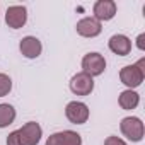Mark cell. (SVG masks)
Returning <instances> with one entry per match:
<instances>
[{
  "label": "cell",
  "instance_id": "6da1fadb",
  "mask_svg": "<svg viewBox=\"0 0 145 145\" xmlns=\"http://www.w3.org/2000/svg\"><path fill=\"white\" fill-rule=\"evenodd\" d=\"M145 79V58H140L133 65H125L120 70V80L126 86V89H137L142 86Z\"/></svg>",
  "mask_w": 145,
  "mask_h": 145
},
{
  "label": "cell",
  "instance_id": "5bb4252c",
  "mask_svg": "<svg viewBox=\"0 0 145 145\" xmlns=\"http://www.w3.org/2000/svg\"><path fill=\"white\" fill-rule=\"evenodd\" d=\"M58 138H60L61 145H82V137L74 130L58 131Z\"/></svg>",
  "mask_w": 145,
  "mask_h": 145
},
{
  "label": "cell",
  "instance_id": "e0dca14e",
  "mask_svg": "<svg viewBox=\"0 0 145 145\" xmlns=\"http://www.w3.org/2000/svg\"><path fill=\"white\" fill-rule=\"evenodd\" d=\"M7 145H21L19 137H17V130H14V131L9 133V137H7Z\"/></svg>",
  "mask_w": 145,
  "mask_h": 145
},
{
  "label": "cell",
  "instance_id": "9a60e30c",
  "mask_svg": "<svg viewBox=\"0 0 145 145\" xmlns=\"http://www.w3.org/2000/svg\"><path fill=\"white\" fill-rule=\"evenodd\" d=\"M12 91V79L7 74H0V97L9 96Z\"/></svg>",
  "mask_w": 145,
  "mask_h": 145
},
{
  "label": "cell",
  "instance_id": "8fae6325",
  "mask_svg": "<svg viewBox=\"0 0 145 145\" xmlns=\"http://www.w3.org/2000/svg\"><path fill=\"white\" fill-rule=\"evenodd\" d=\"M108 48L118 56H128L131 53V39L126 34H113L108 41Z\"/></svg>",
  "mask_w": 145,
  "mask_h": 145
},
{
  "label": "cell",
  "instance_id": "4fadbf2b",
  "mask_svg": "<svg viewBox=\"0 0 145 145\" xmlns=\"http://www.w3.org/2000/svg\"><path fill=\"white\" fill-rule=\"evenodd\" d=\"M16 116H17V113L12 104H7V103L0 104V128H7L9 125H12Z\"/></svg>",
  "mask_w": 145,
  "mask_h": 145
},
{
  "label": "cell",
  "instance_id": "52a82bcc",
  "mask_svg": "<svg viewBox=\"0 0 145 145\" xmlns=\"http://www.w3.org/2000/svg\"><path fill=\"white\" fill-rule=\"evenodd\" d=\"M116 12H118V7H116V2H113V0H97L92 5V14H94L92 17L101 24L111 21L116 16Z\"/></svg>",
  "mask_w": 145,
  "mask_h": 145
},
{
  "label": "cell",
  "instance_id": "9c48e42d",
  "mask_svg": "<svg viewBox=\"0 0 145 145\" xmlns=\"http://www.w3.org/2000/svg\"><path fill=\"white\" fill-rule=\"evenodd\" d=\"M75 31L82 38H97L103 33V24L94 17H82L75 24Z\"/></svg>",
  "mask_w": 145,
  "mask_h": 145
},
{
  "label": "cell",
  "instance_id": "ba28073f",
  "mask_svg": "<svg viewBox=\"0 0 145 145\" xmlns=\"http://www.w3.org/2000/svg\"><path fill=\"white\" fill-rule=\"evenodd\" d=\"M27 22V9L24 5H10L5 10V24L10 29H21Z\"/></svg>",
  "mask_w": 145,
  "mask_h": 145
},
{
  "label": "cell",
  "instance_id": "ac0fdd59",
  "mask_svg": "<svg viewBox=\"0 0 145 145\" xmlns=\"http://www.w3.org/2000/svg\"><path fill=\"white\" fill-rule=\"evenodd\" d=\"M44 145H61V143H60V138H58V133H53V135H50Z\"/></svg>",
  "mask_w": 145,
  "mask_h": 145
},
{
  "label": "cell",
  "instance_id": "7c38bea8",
  "mask_svg": "<svg viewBox=\"0 0 145 145\" xmlns=\"http://www.w3.org/2000/svg\"><path fill=\"white\" fill-rule=\"evenodd\" d=\"M118 104L121 106V109L131 111L140 104V94L137 91H133V89H125L118 96Z\"/></svg>",
  "mask_w": 145,
  "mask_h": 145
},
{
  "label": "cell",
  "instance_id": "d6986e66",
  "mask_svg": "<svg viewBox=\"0 0 145 145\" xmlns=\"http://www.w3.org/2000/svg\"><path fill=\"white\" fill-rule=\"evenodd\" d=\"M137 48H138L140 51L145 50V34H143V33L138 34V38H137Z\"/></svg>",
  "mask_w": 145,
  "mask_h": 145
},
{
  "label": "cell",
  "instance_id": "3957f363",
  "mask_svg": "<svg viewBox=\"0 0 145 145\" xmlns=\"http://www.w3.org/2000/svg\"><path fill=\"white\" fill-rule=\"evenodd\" d=\"M106 70V60L101 53L97 51H91L87 55H84L82 58V72L84 74H87L89 77H99L104 74Z\"/></svg>",
  "mask_w": 145,
  "mask_h": 145
},
{
  "label": "cell",
  "instance_id": "5b68a950",
  "mask_svg": "<svg viewBox=\"0 0 145 145\" xmlns=\"http://www.w3.org/2000/svg\"><path fill=\"white\" fill-rule=\"evenodd\" d=\"M17 137L21 145H38L43 137V128L36 121H27L17 130Z\"/></svg>",
  "mask_w": 145,
  "mask_h": 145
},
{
  "label": "cell",
  "instance_id": "30bf717a",
  "mask_svg": "<svg viewBox=\"0 0 145 145\" xmlns=\"http://www.w3.org/2000/svg\"><path fill=\"white\" fill-rule=\"evenodd\" d=\"M19 51L24 58L27 60H34L41 55L43 51V44L41 41L36 38V36H24L21 41H19Z\"/></svg>",
  "mask_w": 145,
  "mask_h": 145
},
{
  "label": "cell",
  "instance_id": "7a4b0ae2",
  "mask_svg": "<svg viewBox=\"0 0 145 145\" xmlns=\"http://www.w3.org/2000/svg\"><path fill=\"white\" fill-rule=\"evenodd\" d=\"M120 130L123 133V137H126L130 142H142L143 135H145V126L143 121L138 116H126L121 120L120 123Z\"/></svg>",
  "mask_w": 145,
  "mask_h": 145
},
{
  "label": "cell",
  "instance_id": "277c9868",
  "mask_svg": "<svg viewBox=\"0 0 145 145\" xmlns=\"http://www.w3.org/2000/svg\"><path fill=\"white\" fill-rule=\"evenodd\" d=\"M89 106L82 101H70L67 106H65V116L70 123L74 125H84L87 123L89 120Z\"/></svg>",
  "mask_w": 145,
  "mask_h": 145
},
{
  "label": "cell",
  "instance_id": "2e32d148",
  "mask_svg": "<svg viewBox=\"0 0 145 145\" xmlns=\"http://www.w3.org/2000/svg\"><path fill=\"white\" fill-rule=\"evenodd\" d=\"M104 145H128L123 138H120V137H114V135H111V137H108L106 140H104Z\"/></svg>",
  "mask_w": 145,
  "mask_h": 145
},
{
  "label": "cell",
  "instance_id": "8992f818",
  "mask_svg": "<svg viewBox=\"0 0 145 145\" xmlns=\"http://www.w3.org/2000/svg\"><path fill=\"white\" fill-rule=\"evenodd\" d=\"M70 91L75 96H91L94 91V79L84 72H79L70 79Z\"/></svg>",
  "mask_w": 145,
  "mask_h": 145
}]
</instances>
